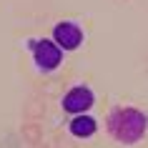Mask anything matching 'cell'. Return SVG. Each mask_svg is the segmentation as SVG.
Masks as SVG:
<instances>
[{"label":"cell","instance_id":"obj_1","mask_svg":"<svg viewBox=\"0 0 148 148\" xmlns=\"http://www.w3.org/2000/svg\"><path fill=\"white\" fill-rule=\"evenodd\" d=\"M106 131L113 140L133 146L138 143L148 131V116L136 106H116L106 116Z\"/></svg>","mask_w":148,"mask_h":148},{"label":"cell","instance_id":"obj_2","mask_svg":"<svg viewBox=\"0 0 148 148\" xmlns=\"http://www.w3.org/2000/svg\"><path fill=\"white\" fill-rule=\"evenodd\" d=\"M28 50L33 53V63L40 73H53L58 65L63 63V50L53 38H30L28 43Z\"/></svg>","mask_w":148,"mask_h":148},{"label":"cell","instance_id":"obj_3","mask_svg":"<svg viewBox=\"0 0 148 148\" xmlns=\"http://www.w3.org/2000/svg\"><path fill=\"white\" fill-rule=\"evenodd\" d=\"M93 103H95V93L90 90V86L78 83V86H73L68 93L63 95L60 106L70 116H80V113H88V110L93 108Z\"/></svg>","mask_w":148,"mask_h":148},{"label":"cell","instance_id":"obj_4","mask_svg":"<svg viewBox=\"0 0 148 148\" xmlns=\"http://www.w3.org/2000/svg\"><path fill=\"white\" fill-rule=\"evenodd\" d=\"M83 28H80L75 20H60V23H55L53 28V40L63 50H78L80 43H83Z\"/></svg>","mask_w":148,"mask_h":148},{"label":"cell","instance_id":"obj_5","mask_svg":"<svg viewBox=\"0 0 148 148\" xmlns=\"http://www.w3.org/2000/svg\"><path fill=\"white\" fill-rule=\"evenodd\" d=\"M68 131L75 138H90L98 131V121L93 116H88V113H80V116H73V121L68 123Z\"/></svg>","mask_w":148,"mask_h":148}]
</instances>
